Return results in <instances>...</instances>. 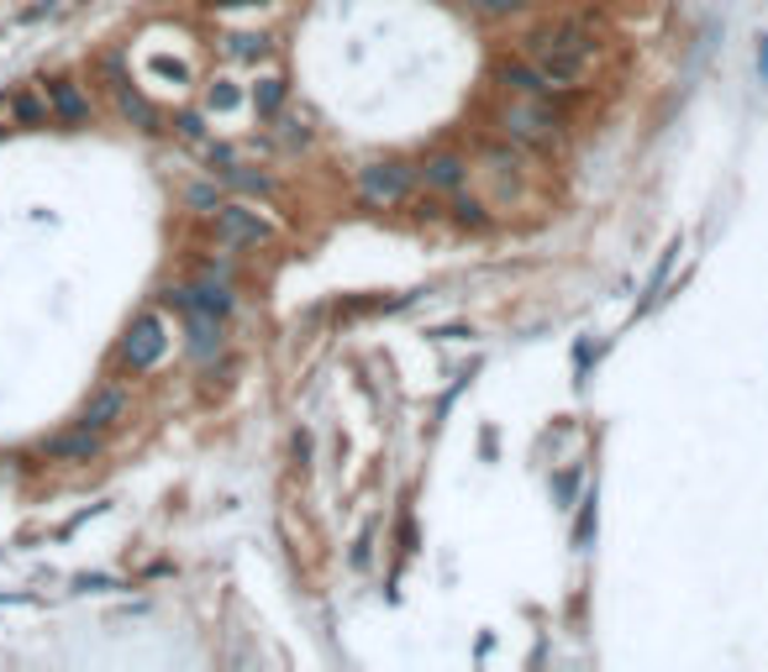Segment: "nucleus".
Returning a JSON list of instances; mask_svg holds the SVG:
<instances>
[{
	"label": "nucleus",
	"instance_id": "7",
	"mask_svg": "<svg viewBox=\"0 0 768 672\" xmlns=\"http://www.w3.org/2000/svg\"><path fill=\"white\" fill-rule=\"evenodd\" d=\"M42 90H48L53 121H63V126H84L90 121V95L80 90V80H53V84H42Z\"/></svg>",
	"mask_w": 768,
	"mask_h": 672
},
{
	"label": "nucleus",
	"instance_id": "10",
	"mask_svg": "<svg viewBox=\"0 0 768 672\" xmlns=\"http://www.w3.org/2000/svg\"><path fill=\"white\" fill-rule=\"evenodd\" d=\"M42 452L59 457V462H90V457H101V431H90V426H80V431H63V436H53Z\"/></svg>",
	"mask_w": 768,
	"mask_h": 672
},
{
	"label": "nucleus",
	"instance_id": "9",
	"mask_svg": "<svg viewBox=\"0 0 768 672\" xmlns=\"http://www.w3.org/2000/svg\"><path fill=\"white\" fill-rule=\"evenodd\" d=\"M122 416H127V395L117 389V384H105V389H95V395H90L80 426H90V431H105V426H117Z\"/></svg>",
	"mask_w": 768,
	"mask_h": 672
},
{
	"label": "nucleus",
	"instance_id": "11",
	"mask_svg": "<svg viewBox=\"0 0 768 672\" xmlns=\"http://www.w3.org/2000/svg\"><path fill=\"white\" fill-rule=\"evenodd\" d=\"M184 320H190V353L195 357H211L216 347H222V316H211V310H201V305H190V310H180Z\"/></svg>",
	"mask_w": 768,
	"mask_h": 672
},
{
	"label": "nucleus",
	"instance_id": "21",
	"mask_svg": "<svg viewBox=\"0 0 768 672\" xmlns=\"http://www.w3.org/2000/svg\"><path fill=\"white\" fill-rule=\"evenodd\" d=\"M553 489H558V499H568V495H574V474H558V483H553Z\"/></svg>",
	"mask_w": 768,
	"mask_h": 672
},
{
	"label": "nucleus",
	"instance_id": "1",
	"mask_svg": "<svg viewBox=\"0 0 768 672\" xmlns=\"http://www.w3.org/2000/svg\"><path fill=\"white\" fill-rule=\"evenodd\" d=\"M595 53H600V42H595V32H589L585 21H543V27H532L522 38V59L532 63L558 95H574V90L585 84Z\"/></svg>",
	"mask_w": 768,
	"mask_h": 672
},
{
	"label": "nucleus",
	"instance_id": "6",
	"mask_svg": "<svg viewBox=\"0 0 768 672\" xmlns=\"http://www.w3.org/2000/svg\"><path fill=\"white\" fill-rule=\"evenodd\" d=\"M416 179H422L432 195H458L468 184V159L464 153H432V159L416 169Z\"/></svg>",
	"mask_w": 768,
	"mask_h": 672
},
{
	"label": "nucleus",
	"instance_id": "18",
	"mask_svg": "<svg viewBox=\"0 0 768 672\" xmlns=\"http://www.w3.org/2000/svg\"><path fill=\"white\" fill-rule=\"evenodd\" d=\"M153 74H163V80H174V84L190 80V69H184V63H174V59H163V53L153 59Z\"/></svg>",
	"mask_w": 768,
	"mask_h": 672
},
{
	"label": "nucleus",
	"instance_id": "4",
	"mask_svg": "<svg viewBox=\"0 0 768 672\" xmlns=\"http://www.w3.org/2000/svg\"><path fill=\"white\" fill-rule=\"evenodd\" d=\"M163 347H169V332H163L159 316H138L132 320V332L122 336V368H132V374H148L153 363L163 357Z\"/></svg>",
	"mask_w": 768,
	"mask_h": 672
},
{
	"label": "nucleus",
	"instance_id": "22",
	"mask_svg": "<svg viewBox=\"0 0 768 672\" xmlns=\"http://www.w3.org/2000/svg\"><path fill=\"white\" fill-rule=\"evenodd\" d=\"M205 6H253V0H205Z\"/></svg>",
	"mask_w": 768,
	"mask_h": 672
},
{
	"label": "nucleus",
	"instance_id": "20",
	"mask_svg": "<svg viewBox=\"0 0 768 672\" xmlns=\"http://www.w3.org/2000/svg\"><path fill=\"white\" fill-rule=\"evenodd\" d=\"M180 132L195 142V138H201V116H180Z\"/></svg>",
	"mask_w": 768,
	"mask_h": 672
},
{
	"label": "nucleus",
	"instance_id": "13",
	"mask_svg": "<svg viewBox=\"0 0 768 672\" xmlns=\"http://www.w3.org/2000/svg\"><path fill=\"white\" fill-rule=\"evenodd\" d=\"M222 48H226V59H243V63L269 59V38L263 32H226Z\"/></svg>",
	"mask_w": 768,
	"mask_h": 672
},
{
	"label": "nucleus",
	"instance_id": "2",
	"mask_svg": "<svg viewBox=\"0 0 768 672\" xmlns=\"http://www.w3.org/2000/svg\"><path fill=\"white\" fill-rule=\"evenodd\" d=\"M495 132L511 147H526V153H558L564 147V116H553V100L537 95H511L495 111Z\"/></svg>",
	"mask_w": 768,
	"mask_h": 672
},
{
	"label": "nucleus",
	"instance_id": "16",
	"mask_svg": "<svg viewBox=\"0 0 768 672\" xmlns=\"http://www.w3.org/2000/svg\"><path fill=\"white\" fill-rule=\"evenodd\" d=\"M468 6H474L479 17H489V21H506V17H516V11H522L526 0H468Z\"/></svg>",
	"mask_w": 768,
	"mask_h": 672
},
{
	"label": "nucleus",
	"instance_id": "14",
	"mask_svg": "<svg viewBox=\"0 0 768 672\" xmlns=\"http://www.w3.org/2000/svg\"><path fill=\"white\" fill-rule=\"evenodd\" d=\"M253 105H259V116H263V121L280 116V105H284V80H263L259 90H253Z\"/></svg>",
	"mask_w": 768,
	"mask_h": 672
},
{
	"label": "nucleus",
	"instance_id": "17",
	"mask_svg": "<svg viewBox=\"0 0 768 672\" xmlns=\"http://www.w3.org/2000/svg\"><path fill=\"white\" fill-rule=\"evenodd\" d=\"M453 211H458V221H464V226H485V205H479V200H468V195H458V205H453Z\"/></svg>",
	"mask_w": 768,
	"mask_h": 672
},
{
	"label": "nucleus",
	"instance_id": "8",
	"mask_svg": "<svg viewBox=\"0 0 768 672\" xmlns=\"http://www.w3.org/2000/svg\"><path fill=\"white\" fill-rule=\"evenodd\" d=\"M495 80L506 84L511 95H537V100H553V95H558V90H553V84H547L526 59H506L501 69H495Z\"/></svg>",
	"mask_w": 768,
	"mask_h": 672
},
{
	"label": "nucleus",
	"instance_id": "19",
	"mask_svg": "<svg viewBox=\"0 0 768 672\" xmlns=\"http://www.w3.org/2000/svg\"><path fill=\"white\" fill-rule=\"evenodd\" d=\"M211 105H216V111H232V105H238V90H232L226 80H216L211 84Z\"/></svg>",
	"mask_w": 768,
	"mask_h": 672
},
{
	"label": "nucleus",
	"instance_id": "5",
	"mask_svg": "<svg viewBox=\"0 0 768 672\" xmlns=\"http://www.w3.org/2000/svg\"><path fill=\"white\" fill-rule=\"evenodd\" d=\"M269 237L274 232H269V221H259V211H247V205H216V242L222 247H263Z\"/></svg>",
	"mask_w": 768,
	"mask_h": 672
},
{
	"label": "nucleus",
	"instance_id": "15",
	"mask_svg": "<svg viewBox=\"0 0 768 672\" xmlns=\"http://www.w3.org/2000/svg\"><path fill=\"white\" fill-rule=\"evenodd\" d=\"M589 536H595V495L579 499V520H574V547L589 552Z\"/></svg>",
	"mask_w": 768,
	"mask_h": 672
},
{
	"label": "nucleus",
	"instance_id": "3",
	"mask_svg": "<svg viewBox=\"0 0 768 672\" xmlns=\"http://www.w3.org/2000/svg\"><path fill=\"white\" fill-rule=\"evenodd\" d=\"M411 184H416V169H405V163H368V169H358V200L368 211L401 205L411 195Z\"/></svg>",
	"mask_w": 768,
	"mask_h": 672
},
{
	"label": "nucleus",
	"instance_id": "23",
	"mask_svg": "<svg viewBox=\"0 0 768 672\" xmlns=\"http://www.w3.org/2000/svg\"><path fill=\"white\" fill-rule=\"evenodd\" d=\"M758 63H764V74H768V38H764V48H758Z\"/></svg>",
	"mask_w": 768,
	"mask_h": 672
},
{
	"label": "nucleus",
	"instance_id": "12",
	"mask_svg": "<svg viewBox=\"0 0 768 672\" xmlns=\"http://www.w3.org/2000/svg\"><path fill=\"white\" fill-rule=\"evenodd\" d=\"M6 111H11V121H21V126H48V121H53V105H48V90H42V95H38V90H17Z\"/></svg>",
	"mask_w": 768,
	"mask_h": 672
}]
</instances>
